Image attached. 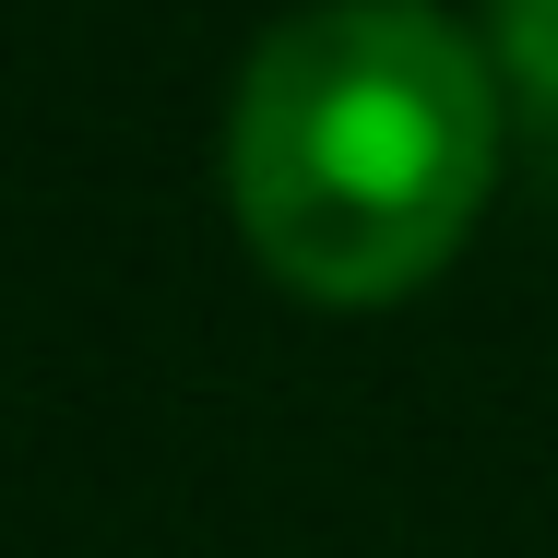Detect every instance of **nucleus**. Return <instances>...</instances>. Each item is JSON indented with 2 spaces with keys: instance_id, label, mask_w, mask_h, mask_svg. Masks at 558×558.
<instances>
[{
  "instance_id": "f257e3e1",
  "label": "nucleus",
  "mask_w": 558,
  "mask_h": 558,
  "mask_svg": "<svg viewBox=\"0 0 558 558\" xmlns=\"http://www.w3.org/2000/svg\"><path fill=\"white\" fill-rule=\"evenodd\" d=\"M499 179V60L416 0H322L226 108V203L274 286L380 310L428 286Z\"/></svg>"
},
{
  "instance_id": "f03ea898",
  "label": "nucleus",
  "mask_w": 558,
  "mask_h": 558,
  "mask_svg": "<svg viewBox=\"0 0 558 558\" xmlns=\"http://www.w3.org/2000/svg\"><path fill=\"white\" fill-rule=\"evenodd\" d=\"M487 60L511 72V96L558 119V0H487Z\"/></svg>"
}]
</instances>
